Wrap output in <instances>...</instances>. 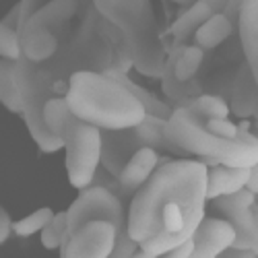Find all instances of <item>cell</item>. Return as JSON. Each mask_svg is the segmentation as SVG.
<instances>
[{
    "mask_svg": "<svg viewBox=\"0 0 258 258\" xmlns=\"http://www.w3.org/2000/svg\"><path fill=\"white\" fill-rule=\"evenodd\" d=\"M209 169L201 159H165L133 195L128 231L139 258H157L192 238L205 219Z\"/></svg>",
    "mask_w": 258,
    "mask_h": 258,
    "instance_id": "6da1fadb",
    "label": "cell"
},
{
    "mask_svg": "<svg viewBox=\"0 0 258 258\" xmlns=\"http://www.w3.org/2000/svg\"><path fill=\"white\" fill-rule=\"evenodd\" d=\"M41 64L56 81L71 79L77 71L128 75V71L135 69V56L124 33L91 5L73 35L62 41L48 62Z\"/></svg>",
    "mask_w": 258,
    "mask_h": 258,
    "instance_id": "7a4b0ae2",
    "label": "cell"
},
{
    "mask_svg": "<svg viewBox=\"0 0 258 258\" xmlns=\"http://www.w3.org/2000/svg\"><path fill=\"white\" fill-rule=\"evenodd\" d=\"M67 99L75 116L101 131L133 128L147 116L141 99L110 73L77 71L69 79Z\"/></svg>",
    "mask_w": 258,
    "mask_h": 258,
    "instance_id": "3957f363",
    "label": "cell"
},
{
    "mask_svg": "<svg viewBox=\"0 0 258 258\" xmlns=\"http://www.w3.org/2000/svg\"><path fill=\"white\" fill-rule=\"evenodd\" d=\"M167 135L184 151L197 155L203 163L252 167L258 161V135L244 131L242 139H227L215 135L207 128V118L195 105V97L182 101L174 107V114L167 120Z\"/></svg>",
    "mask_w": 258,
    "mask_h": 258,
    "instance_id": "277c9868",
    "label": "cell"
},
{
    "mask_svg": "<svg viewBox=\"0 0 258 258\" xmlns=\"http://www.w3.org/2000/svg\"><path fill=\"white\" fill-rule=\"evenodd\" d=\"M93 7L124 33L135 56V69L149 79H161L167 48L151 0H91Z\"/></svg>",
    "mask_w": 258,
    "mask_h": 258,
    "instance_id": "5b68a950",
    "label": "cell"
},
{
    "mask_svg": "<svg viewBox=\"0 0 258 258\" xmlns=\"http://www.w3.org/2000/svg\"><path fill=\"white\" fill-rule=\"evenodd\" d=\"M15 73L21 95H23V114L21 116L25 120L31 139L44 153L60 151V149H64V139L52 133L44 120V107L48 99L56 95L54 91L56 79L44 64L29 60L25 54L19 60H15Z\"/></svg>",
    "mask_w": 258,
    "mask_h": 258,
    "instance_id": "8992f818",
    "label": "cell"
},
{
    "mask_svg": "<svg viewBox=\"0 0 258 258\" xmlns=\"http://www.w3.org/2000/svg\"><path fill=\"white\" fill-rule=\"evenodd\" d=\"M64 153L71 186L77 190L91 186L101 165V128L73 114L64 131Z\"/></svg>",
    "mask_w": 258,
    "mask_h": 258,
    "instance_id": "52a82bcc",
    "label": "cell"
},
{
    "mask_svg": "<svg viewBox=\"0 0 258 258\" xmlns=\"http://www.w3.org/2000/svg\"><path fill=\"white\" fill-rule=\"evenodd\" d=\"M67 213H69V235L77 231L81 225L95 219L112 221L118 229V235L128 231V215L124 211L120 197L112 188L103 184H91L83 188Z\"/></svg>",
    "mask_w": 258,
    "mask_h": 258,
    "instance_id": "ba28073f",
    "label": "cell"
},
{
    "mask_svg": "<svg viewBox=\"0 0 258 258\" xmlns=\"http://www.w3.org/2000/svg\"><path fill=\"white\" fill-rule=\"evenodd\" d=\"M118 229L107 219H95L73 231L60 248L62 258H110L116 248Z\"/></svg>",
    "mask_w": 258,
    "mask_h": 258,
    "instance_id": "9c48e42d",
    "label": "cell"
},
{
    "mask_svg": "<svg viewBox=\"0 0 258 258\" xmlns=\"http://www.w3.org/2000/svg\"><path fill=\"white\" fill-rule=\"evenodd\" d=\"M254 192L246 186L233 195L217 197L215 199V207L223 213V217L229 219L235 227V244L233 248L242 250H256L258 254V227H256V217H254V205H256Z\"/></svg>",
    "mask_w": 258,
    "mask_h": 258,
    "instance_id": "30bf717a",
    "label": "cell"
},
{
    "mask_svg": "<svg viewBox=\"0 0 258 258\" xmlns=\"http://www.w3.org/2000/svg\"><path fill=\"white\" fill-rule=\"evenodd\" d=\"M145 143L133 128H116V131H101V167L107 176L118 180L126 163Z\"/></svg>",
    "mask_w": 258,
    "mask_h": 258,
    "instance_id": "8fae6325",
    "label": "cell"
},
{
    "mask_svg": "<svg viewBox=\"0 0 258 258\" xmlns=\"http://www.w3.org/2000/svg\"><path fill=\"white\" fill-rule=\"evenodd\" d=\"M93 3L91 0H50L48 5H44L39 11H35L29 21L25 23L23 29H37L44 27L54 31L62 41L67 35V27L71 21H75L77 17H83ZM21 29V31H23Z\"/></svg>",
    "mask_w": 258,
    "mask_h": 258,
    "instance_id": "7c38bea8",
    "label": "cell"
},
{
    "mask_svg": "<svg viewBox=\"0 0 258 258\" xmlns=\"http://www.w3.org/2000/svg\"><path fill=\"white\" fill-rule=\"evenodd\" d=\"M195 258H217L235 244V227L229 219L205 217L195 231Z\"/></svg>",
    "mask_w": 258,
    "mask_h": 258,
    "instance_id": "4fadbf2b",
    "label": "cell"
},
{
    "mask_svg": "<svg viewBox=\"0 0 258 258\" xmlns=\"http://www.w3.org/2000/svg\"><path fill=\"white\" fill-rule=\"evenodd\" d=\"M225 5L227 0H197V3H192L186 11L178 15V19L167 27L165 35H169L174 44H186V39L195 35L205 21L221 13Z\"/></svg>",
    "mask_w": 258,
    "mask_h": 258,
    "instance_id": "5bb4252c",
    "label": "cell"
},
{
    "mask_svg": "<svg viewBox=\"0 0 258 258\" xmlns=\"http://www.w3.org/2000/svg\"><path fill=\"white\" fill-rule=\"evenodd\" d=\"M159 167V153L153 147H141L139 151L131 157V161L126 163L122 176L118 178L120 195L133 197L139 188H143L149 178L155 174V169Z\"/></svg>",
    "mask_w": 258,
    "mask_h": 258,
    "instance_id": "9a60e30c",
    "label": "cell"
},
{
    "mask_svg": "<svg viewBox=\"0 0 258 258\" xmlns=\"http://www.w3.org/2000/svg\"><path fill=\"white\" fill-rule=\"evenodd\" d=\"M231 112L238 118H258V81L244 62L233 79Z\"/></svg>",
    "mask_w": 258,
    "mask_h": 258,
    "instance_id": "2e32d148",
    "label": "cell"
},
{
    "mask_svg": "<svg viewBox=\"0 0 258 258\" xmlns=\"http://www.w3.org/2000/svg\"><path fill=\"white\" fill-rule=\"evenodd\" d=\"M252 167H235V165H215L209 169L207 178V199L215 201L217 197L233 195L242 188L248 186L250 182Z\"/></svg>",
    "mask_w": 258,
    "mask_h": 258,
    "instance_id": "e0dca14e",
    "label": "cell"
},
{
    "mask_svg": "<svg viewBox=\"0 0 258 258\" xmlns=\"http://www.w3.org/2000/svg\"><path fill=\"white\" fill-rule=\"evenodd\" d=\"M186 44H174L167 52V60H165V67H163V75H161V89L163 93L174 101L176 105L182 103V101H188L195 95L201 93V83L199 81H180L178 75H176V62H178V56L182 52Z\"/></svg>",
    "mask_w": 258,
    "mask_h": 258,
    "instance_id": "ac0fdd59",
    "label": "cell"
},
{
    "mask_svg": "<svg viewBox=\"0 0 258 258\" xmlns=\"http://www.w3.org/2000/svg\"><path fill=\"white\" fill-rule=\"evenodd\" d=\"M240 44L244 50V62L250 67L258 81V0H244L238 21Z\"/></svg>",
    "mask_w": 258,
    "mask_h": 258,
    "instance_id": "d6986e66",
    "label": "cell"
},
{
    "mask_svg": "<svg viewBox=\"0 0 258 258\" xmlns=\"http://www.w3.org/2000/svg\"><path fill=\"white\" fill-rule=\"evenodd\" d=\"M167 120L169 118H163V116H155V114H147L143 118V122H139L135 126V131L139 133L141 141L147 145V147H153V149H161V151H169L174 155H188V151H184V149L171 139L167 135Z\"/></svg>",
    "mask_w": 258,
    "mask_h": 258,
    "instance_id": "ffe728a7",
    "label": "cell"
},
{
    "mask_svg": "<svg viewBox=\"0 0 258 258\" xmlns=\"http://www.w3.org/2000/svg\"><path fill=\"white\" fill-rule=\"evenodd\" d=\"M233 31H235V23L221 11L217 15H213L209 21H205V23L197 29L195 44L205 48V50H213V48L221 46Z\"/></svg>",
    "mask_w": 258,
    "mask_h": 258,
    "instance_id": "44dd1931",
    "label": "cell"
},
{
    "mask_svg": "<svg viewBox=\"0 0 258 258\" xmlns=\"http://www.w3.org/2000/svg\"><path fill=\"white\" fill-rule=\"evenodd\" d=\"M0 101L9 112L23 114V95H21L17 83L13 60H3V64H0Z\"/></svg>",
    "mask_w": 258,
    "mask_h": 258,
    "instance_id": "7402d4cb",
    "label": "cell"
},
{
    "mask_svg": "<svg viewBox=\"0 0 258 258\" xmlns=\"http://www.w3.org/2000/svg\"><path fill=\"white\" fill-rule=\"evenodd\" d=\"M112 77H116L124 87H128L131 89L139 99H141V103L145 105V110H147V114H155V116H163V118H169L171 114H174V107L176 105H169V103H165V101H161L159 97H155L149 89H145L143 85H139L137 81H133L128 75H124V73H110Z\"/></svg>",
    "mask_w": 258,
    "mask_h": 258,
    "instance_id": "603a6c76",
    "label": "cell"
},
{
    "mask_svg": "<svg viewBox=\"0 0 258 258\" xmlns=\"http://www.w3.org/2000/svg\"><path fill=\"white\" fill-rule=\"evenodd\" d=\"M71 116H73V110L69 105L67 95H54L52 99H48L44 107V120L52 133L64 139V131H67V122Z\"/></svg>",
    "mask_w": 258,
    "mask_h": 258,
    "instance_id": "cb8c5ba5",
    "label": "cell"
},
{
    "mask_svg": "<svg viewBox=\"0 0 258 258\" xmlns=\"http://www.w3.org/2000/svg\"><path fill=\"white\" fill-rule=\"evenodd\" d=\"M39 235H41L39 238L41 246L46 250H60L69 238V213L67 211L54 213L52 221L39 231Z\"/></svg>",
    "mask_w": 258,
    "mask_h": 258,
    "instance_id": "d4e9b609",
    "label": "cell"
},
{
    "mask_svg": "<svg viewBox=\"0 0 258 258\" xmlns=\"http://www.w3.org/2000/svg\"><path fill=\"white\" fill-rule=\"evenodd\" d=\"M205 48L201 46H184L180 56H178V62H176V75L180 81H192L197 77V73L201 71L203 67V60H205Z\"/></svg>",
    "mask_w": 258,
    "mask_h": 258,
    "instance_id": "484cf974",
    "label": "cell"
},
{
    "mask_svg": "<svg viewBox=\"0 0 258 258\" xmlns=\"http://www.w3.org/2000/svg\"><path fill=\"white\" fill-rule=\"evenodd\" d=\"M52 217H54V211L50 207H41V209L29 213L27 217L15 221L13 233L19 235V238H29V235H35V233H39L41 229H44L52 221Z\"/></svg>",
    "mask_w": 258,
    "mask_h": 258,
    "instance_id": "4316f807",
    "label": "cell"
},
{
    "mask_svg": "<svg viewBox=\"0 0 258 258\" xmlns=\"http://www.w3.org/2000/svg\"><path fill=\"white\" fill-rule=\"evenodd\" d=\"M195 105L201 112L203 118L215 120V118H229L231 114V105L219 97V95H211V93H201L195 97Z\"/></svg>",
    "mask_w": 258,
    "mask_h": 258,
    "instance_id": "83f0119b",
    "label": "cell"
},
{
    "mask_svg": "<svg viewBox=\"0 0 258 258\" xmlns=\"http://www.w3.org/2000/svg\"><path fill=\"white\" fill-rule=\"evenodd\" d=\"M0 56H3V60H13V62L23 56L21 33L5 23H0Z\"/></svg>",
    "mask_w": 258,
    "mask_h": 258,
    "instance_id": "f1b7e54d",
    "label": "cell"
},
{
    "mask_svg": "<svg viewBox=\"0 0 258 258\" xmlns=\"http://www.w3.org/2000/svg\"><path fill=\"white\" fill-rule=\"evenodd\" d=\"M207 128L215 135H221L227 139H242L244 131L240 128V124L229 122V118H215V120H207Z\"/></svg>",
    "mask_w": 258,
    "mask_h": 258,
    "instance_id": "f546056e",
    "label": "cell"
},
{
    "mask_svg": "<svg viewBox=\"0 0 258 258\" xmlns=\"http://www.w3.org/2000/svg\"><path fill=\"white\" fill-rule=\"evenodd\" d=\"M50 0H19V5H21V17H19V33H21V29L25 27V23L29 21V17L35 13V11H39L44 5H48Z\"/></svg>",
    "mask_w": 258,
    "mask_h": 258,
    "instance_id": "4dcf8cb0",
    "label": "cell"
},
{
    "mask_svg": "<svg viewBox=\"0 0 258 258\" xmlns=\"http://www.w3.org/2000/svg\"><path fill=\"white\" fill-rule=\"evenodd\" d=\"M195 248H197L195 238H188V240L182 242L180 246L171 248V250L167 252V256H169V258H195Z\"/></svg>",
    "mask_w": 258,
    "mask_h": 258,
    "instance_id": "1f68e13d",
    "label": "cell"
},
{
    "mask_svg": "<svg viewBox=\"0 0 258 258\" xmlns=\"http://www.w3.org/2000/svg\"><path fill=\"white\" fill-rule=\"evenodd\" d=\"M13 225L15 221L11 219V215L9 211L3 207L0 209V244H5L9 238H11V231H13Z\"/></svg>",
    "mask_w": 258,
    "mask_h": 258,
    "instance_id": "d6a6232c",
    "label": "cell"
},
{
    "mask_svg": "<svg viewBox=\"0 0 258 258\" xmlns=\"http://www.w3.org/2000/svg\"><path fill=\"white\" fill-rule=\"evenodd\" d=\"M248 188L254 192V195H258V161L252 165V174H250V182H248Z\"/></svg>",
    "mask_w": 258,
    "mask_h": 258,
    "instance_id": "836d02e7",
    "label": "cell"
},
{
    "mask_svg": "<svg viewBox=\"0 0 258 258\" xmlns=\"http://www.w3.org/2000/svg\"><path fill=\"white\" fill-rule=\"evenodd\" d=\"M171 3H176V5H182V7H190L192 3H197V0H171Z\"/></svg>",
    "mask_w": 258,
    "mask_h": 258,
    "instance_id": "e575fe53",
    "label": "cell"
},
{
    "mask_svg": "<svg viewBox=\"0 0 258 258\" xmlns=\"http://www.w3.org/2000/svg\"><path fill=\"white\" fill-rule=\"evenodd\" d=\"M240 128H242V131H250V122H248V118H242Z\"/></svg>",
    "mask_w": 258,
    "mask_h": 258,
    "instance_id": "d590c367",
    "label": "cell"
},
{
    "mask_svg": "<svg viewBox=\"0 0 258 258\" xmlns=\"http://www.w3.org/2000/svg\"><path fill=\"white\" fill-rule=\"evenodd\" d=\"M254 217H256V227H258V205H254Z\"/></svg>",
    "mask_w": 258,
    "mask_h": 258,
    "instance_id": "8d00e7d4",
    "label": "cell"
}]
</instances>
